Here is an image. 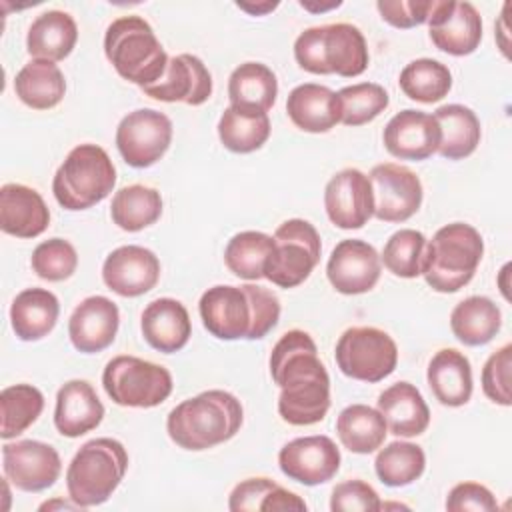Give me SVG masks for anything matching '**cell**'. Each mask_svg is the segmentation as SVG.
<instances>
[{"label": "cell", "mask_w": 512, "mask_h": 512, "mask_svg": "<svg viewBox=\"0 0 512 512\" xmlns=\"http://www.w3.org/2000/svg\"><path fill=\"white\" fill-rule=\"evenodd\" d=\"M330 222L342 230H358L374 216V194L368 176L358 168L336 172L324 188Z\"/></svg>", "instance_id": "e0dca14e"}, {"label": "cell", "mask_w": 512, "mask_h": 512, "mask_svg": "<svg viewBox=\"0 0 512 512\" xmlns=\"http://www.w3.org/2000/svg\"><path fill=\"white\" fill-rule=\"evenodd\" d=\"M496 508H498V502L494 494L478 482H460L448 492V498H446V510L450 512H466V510L488 512Z\"/></svg>", "instance_id": "c3c4849f"}, {"label": "cell", "mask_w": 512, "mask_h": 512, "mask_svg": "<svg viewBox=\"0 0 512 512\" xmlns=\"http://www.w3.org/2000/svg\"><path fill=\"white\" fill-rule=\"evenodd\" d=\"M50 224L44 198L30 186L4 184L0 188V228L16 238H36Z\"/></svg>", "instance_id": "d4e9b609"}, {"label": "cell", "mask_w": 512, "mask_h": 512, "mask_svg": "<svg viewBox=\"0 0 512 512\" xmlns=\"http://www.w3.org/2000/svg\"><path fill=\"white\" fill-rule=\"evenodd\" d=\"M434 0H378L376 8L390 26L414 28L428 20Z\"/></svg>", "instance_id": "7dc6e473"}, {"label": "cell", "mask_w": 512, "mask_h": 512, "mask_svg": "<svg viewBox=\"0 0 512 512\" xmlns=\"http://www.w3.org/2000/svg\"><path fill=\"white\" fill-rule=\"evenodd\" d=\"M336 434L342 446L354 454H372L388 434L382 414L366 404H350L336 418Z\"/></svg>", "instance_id": "e575fe53"}, {"label": "cell", "mask_w": 512, "mask_h": 512, "mask_svg": "<svg viewBox=\"0 0 512 512\" xmlns=\"http://www.w3.org/2000/svg\"><path fill=\"white\" fill-rule=\"evenodd\" d=\"M274 250L266 262L264 278L280 288L302 284L320 262V234L302 218L282 222L274 232Z\"/></svg>", "instance_id": "30bf717a"}, {"label": "cell", "mask_w": 512, "mask_h": 512, "mask_svg": "<svg viewBox=\"0 0 512 512\" xmlns=\"http://www.w3.org/2000/svg\"><path fill=\"white\" fill-rule=\"evenodd\" d=\"M110 216L126 232L144 230L162 216V196L156 188L144 184L124 186L112 198Z\"/></svg>", "instance_id": "d590c367"}, {"label": "cell", "mask_w": 512, "mask_h": 512, "mask_svg": "<svg viewBox=\"0 0 512 512\" xmlns=\"http://www.w3.org/2000/svg\"><path fill=\"white\" fill-rule=\"evenodd\" d=\"M172 142V120L158 110L140 108L128 112L116 128V148L132 168L156 164Z\"/></svg>", "instance_id": "7c38bea8"}, {"label": "cell", "mask_w": 512, "mask_h": 512, "mask_svg": "<svg viewBox=\"0 0 512 512\" xmlns=\"http://www.w3.org/2000/svg\"><path fill=\"white\" fill-rule=\"evenodd\" d=\"M76 20L62 10H48L36 16L28 28L26 50L32 58L58 62L64 60L76 46Z\"/></svg>", "instance_id": "f546056e"}, {"label": "cell", "mask_w": 512, "mask_h": 512, "mask_svg": "<svg viewBox=\"0 0 512 512\" xmlns=\"http://www.w3.org/2000/svg\"><path fill=\"white\" fill-rule=\"evenodd\" d=\"M276 96V74L262 62H244L236 66L228 78V98L232 108L268 114Z\"/></svg>", "instance_id": "4dcf8cb0"}, {"label": "cell", "mask_w": 512, "mask_h": 512, "mask_svg": "<svg viewBox=\"0 0 512 512\" xmlns=\"http://www.w3.org/2000/svg\"><path fill=\"white\" fill-rule=\"evenodd\" d=\"M118 306L106 296H88L72 312L68 320V336L72 346L82 354L106 350L118 332Z\"/></svg>", "instance_id": "7402d4cb"}, {"label": "cell", "mask_w": 512, "mask_h": 512, "mask_svg": "<svg viewBox=\"0 0 512 512\" xmlns=\"http://www.w3.org/2000/svg\"><path fill=\"white\" fill-rule=\"evenodd\" d=\"M380 272V254L372 244L358 238L338 242L326 264L328 282L346 296L370 292L380 280Z\"/></svg>", "instance_id": "ac0fdd59"}, {"label": "cell", "mask_w": 512, "mask_h": 512, "mask_svg": "<svg viewBox=\"0 0 512 512\" xmlns=\"http://www.w3.org/2000/svg\"><path fill=\"white\" fill-rule=\"evenodd\" d=\"M374 194V216L380 222H406L422 204V182L406 166L384 162L368 174Z\"/></svg>", "instance_id": "4fadbf2b"}, {"label": "cell", "mask_w": 512, "mask_h": 512, "mask_svg": "<svg viewBox=\"0 0 512 512\" xmlns=\"http://www.w3.org/2000/svg\"><path fill=\"white\" fill-rule=\"evenodd\" d=\"M54 508H68V510H82L74 500L66 502V500H52V502H44L40 506V510H54Z\"/></svg>", "instance_id": "db71d44e"}, {"label": "cell", "mask_w": 512, "mask_h": 512, "mask_svg": "<svg viewBox=\"0 0 512 512\" xmlns=\"http://www.w3.org/2000/svg\"><path fill=\"white\" fill-rule=\"evenodd\" d=\"M298 66L310 74L360 76L368 68V44L360 28L348 22L312 26L294 42Z\"/></svg>", "instance_id": "5b68a950"}, {"label": "cell", "mask_w": 512, "mask_h": 512, "mask_svg": "<svg viewBox=\"0 0 512 512\" xmlns=\"http://www.w3.org/2000/svg\"><path fill=\"white\" fill-rule=\"evenodd\" d=\"M60 314L58 298L46 288H26L12 300L10 324L24 342H36L48 336Z\"/></svg>", "instance_id": "f1b7e54d"}, {"label": "cell", "mask_w": 512, "mask_h": 512, "mask_svg": "<svg viewBox=\"0 0 512 512\" xmlns=\"http://www.w3.org/2000/svg\"><path fill=\"white\" fill-rule=\"evenodd\" d=\"M398 84L410 100L432 104L448 96L452 88V74L448 66L438 60L418 58L402 68Z\"/></svg>", "instance_id": "f35d334b"}, {"label": "cell", "mask_w": 512, "mask_h": 512, "mask_svg": "<svg viewBox=\"0 0 512 512\" xmlns=\"http://www.w3.org/2000/svg\"><path fill=\"white\" fill-rule=\"evenodd\" d=\"M270 376L280 386L278 414L284 422L310 426L324 420L330 408V376L308 332L290 330L274 344Z\"/></svg>", "instance_id": "6da1fadb"}, {"label": "cell", "mask_w": 512, "mask_h": 512, "mask_svg": "<svg viewBox=\"0 0 512 512\" xmlns=\"http://www.w3.org/2000/svg\"><path fill=\"white\" fill-rule=\"evenodd\" d=\"M508 274H510V264H504V268L500 270L498 284H500V290H502V294H504L506 300H510V294H508Z\"/></svg>", "instance_id": "11a10c76"}, {"label": "cell", "mask_w": 512, "mask_h": 512, "mask_svg": "<svg viewBox=\"0 0 512 512\" xmlns=\"http://www.w3.org/2000/svg\"><path fill=\"white\" fill-rule=\"evenodd\" d=\"M270 118L264 112H246L228 106L218 120V138L230 152L250 154L266 144Z\"/></svg>", "instance_id": "8d00e7d4"}, {"label": "cell", "mask_w": 512, "mask_h": 512, "mask_svg": "<svg viewBox=\"0 0 512 512\" xmlns=\"http://www.w3.org/2000/svg\"><path fill=\"white\" fill-rule=\"evenodd\" d=\"M104 54L124 80L140 88L158 82L170 60L152 26L136 14L120 16L106 28Z\"/></svg>", "instance_id": "8992f818"}, {"label": "cell", "mask_w": 512, "mask_h": 512, "mask_svg": "<svg viewBox=\"0 0 512 512\" xmlns=\"http://www.w3.org/2000/svg\"><path fill=\"white\" fill-rule=\"evenodd\" d=\"M484 254L480 232L466 222H452L426 240L422 276L426 284L442 294L458 292L476 274Z\"/></svg>", "instance_id": "277c9868"}, {"label": "cell", "mask_w": 512, "mask_h": 512, "mask_svg": "<svg viewBox=\"0 0 512 512\" xmlns=\"http://www.w3.org/2000/svg\"><path fill=\"white\" fill-rule=\"evenodd\" d=\"M306 508H308L306 502H304L298 494H294V492L282 488L280 484H276V486L266 494V498L262 500V506H260L262 512H284V510L304 512Z\"/></svg>", "instance_id": "f907efd6"}, {"label": "cell", "mask_w": 512, "mask_h": 512, "mask_svg": "<svg viewBox=\"0 0 512 512\" xmlns=\"http://www.w3.org/2000/svg\"><path fill=\"white\" fill-rule=\"evenodd\" d=\"M332 512H378L382 502L378 492L364 480H346L334 486L330 496Z\"/></svg>", "instance_id": "bcb514c9"}, {"label": "cell", "mask_w": 512, "mask_h": 512, "mask_svg": "<svg viewBox=\"0 0 512 512\" xmlns=\"http://www.w3.org/2000/svg\"><path fill=\"white\" fill-rule=\"evenodd\" d=\"M342 2H328V4H314V2H304V0H300V6L304 8V10H310V12H326V10H332V8H338Z\"/></svg>", "instance_id": "f5cc1de1"}, {"label": "cell", "mask_w": 512, "mask_h": 512, "mask_svg": "<svg viewBox=\"0 0 512 512\" xmlns=\"http://www.w3.org/2000/svg\"><path fill=\"white\" fill-rule=\"evenodd\" d=\"M426 380L434 398L444 406H464L472 396V366L456 348H442L432 356Z\"/></svg>", "instance_id": "83f0119b"}, {"label": "cell", "mask_w": 512, "mask_h": 512, "mask_svg": "<svg viewBox=\"0 0 512 512\" xmlns=\"http://www.w3.org/2000/svg\"><path fill=\"white\" fill-rule=\"evenodd\" d=\"M440 126L438 154L448 160L470 156L480 144V120L464 104H446L432 114Z\"/></svg>", "instance_id": "d6a6232c"}, {"label": "cell", "mask_w": 512, "mask_h": 512, "mask_svg": "<svg viewBox=\"0 0 512 512\" xmlns=\"http://www.w3.org/2000/svg\"><path fill=\"white\" fill-rule=\"evenodd\" d=\"M502 326L500 308L486 296H468L450 314L452 334L466 346L488 344Z\"/></svg>", "instance_id": "836d02e7"}, {"label": "cell", "mask_w": 512, "mask_h": 512, "mask_svg": "<svg viewBox=\"0 0 512 512\" xmlns=\"http://www.w3.org/2000/svg\"><path fill=\"white\" fill-rule=\"evenodd\" d=\"M102 386L118 406L154 408L172 394V374L138 356H116L102 372Z\"/></svg>", "instance_id": "9c48e42d"}, {"label": "cell", "mask_w": 512, "mask_h": 512, "mask_svg": "<svg viewBox=\"0 0 512 512\" xmlns=\"http://www.w3.org/2000/svg\"><path fill=\"white\" fill-rule=\"evenodd\" d=\"M340 122L346 126H362L380 116L388 104V92L374 82H358L338 92Z\"/></svg>", "instance_id": "b9f144b4"}, {"label": "cell", "mask_w": 512, "mask_h": 512, "mask_svg": "<svg viewBox=\"0 0 512 512\" xmlns=\"http://www.w3.org/2000/svg\"><path fill=\"white\" fill-rule=\"evenodd\" d=\"M14 92L30 108L50 110L62 102L66 80L54 62L32 58L16 74Z\"/></svg>", "instance_id": "1f68e13d"}, {"label": "cell", "mask_w": 512, "mask_h": 512, "mask_svg": "<svg viewBox=\"0 0 512 512\" xmlns=\"http://www.w3.org/2000/svg\"><path fill=\"white\" fill-rule=\"evenodd\" d=\"M376 410L382 414L386 428L400 438L420 436L430 424L428 404L410 382H396L380 392Z\"/></svg>", "instance_id": "484cf974"}, {"label": "cell", "mask_w": 512, "mask_h": 512, "mask_svg": "<svg viewBox=\"0 0 512 512\" xmlns=\"http://www.w3.org/2000/svg\"><path fill=\"white\" fill-rule=\"evenodd\" d=\"M340 372L360 382H380L398 364V348L392 336L374 326H352L342 332L334 350Z\"/></svg>", "instance_id": "8fae6325"}, {"label": "cell", "mask_w": 512, "mask_h": 512, "mask_svg": "<svg viewBox=\"0 0 512 512\" xmlns=\"http://www.w3.org/2000/svg\"><path fill=\"white\" fill-rule=\"evenodd\" d=\"M128 470V452L114 438H94L80 446L66 470L70 500L82 510L104 504Z\"/></svg>", "instance_id": "52a82bcc"}, {"label": "cell", "mask_w": 512, "mask_h": 512, "mask_svg": "<svg viewBox=\"0 0 512 512\" xmlns=\"http://www.w3.org/2000/svg\"><path fill=\"white\" fill-rule=\"evenodd\" d=\"M30 266L38 278L48 282H62L76 272L78 252L68 240L50 238L34 248Z\"/></svg>", "instance_id": "ee69618b"}, {"label": "cell", "mask_w": 512, "mask_h": 512, "mask_svg": "<svg viewBox=\"0 0 512 512\" xmlns=\"http://www.w3.org/2000/svg\"><path fill=\"white\" fill-rule=\"evenodd\" d=\"M236 6L252 16H264L278 8V2H236Z\"/></svg>", "instance_id": "816d5d0a"}, {"label": "cell", "mask_w": 512, "mask_h": 512, "mask_svg": "<svg viewBox=\"0 0 512 512\" xmlns=\"http://www.w3.org/2000/svg\"><path fill=\"white\" fill-rule=\"evenodd\" d=\"M276 486L270 478H248L234 486L230 492L228 508L232 512H256L262 506L266 494Z\"/></svg>", "instance_id": "681fc988"}, {"label": "cell", "mask_w": 512, "mask_h": 512, "mask_svg": "<svg viewBox=\"0 0 512 512\" xmlns=\"http://www.w3.org/2000/svg\"><path fill=\"white\" fill-rule=\"evenodd\" d=\"M204 328L218 340H260L280 318L278 296L256 284H218L198 302Z\"/></svg>", "instance_id": "7a4b0ae2"}, {"label": "cell", "mask_w": 512, "mask_h": 512, "mask_svg": "<svg viewBox=\"0 0 512 512\" xmlns=\"http://www.w3.org/2000/svg\"><path fill=\"white\" fill-rule=\"evenodd\" d=\"M244 420L240 400L226 390H206L182 400L166 418V430L184 450H208L236 436Z\"/></svg>", "instance_id": "3957f363"}, {"label": "cell", "mask_w": 512, "mask_h": 512, "mask_svg": "<svg viewBox=\"0 0 512 512\" xmlns=\"http://www.w3.org/2000/svg\"><path fill=\"white\" fill-rule=\"evenodd\" d=\"M426 22L432 44L446 54L468 56L482 42V18L470 2L434 0Z\"/></svg>", "instance_id": "9a60e30c"}, {"label": "cell", "mask_w": 512, "mask_h": 512, "mask_svg": "<svg viewBox=\"0 0 512 512\" xmlns=\"http://www.w3.org/2000/svg\"><path fill=\"white\" fill-rule=\"evenodd\" d=\"M104 418V404L88 380H68L56 394L54 426L66 438L94 430Z\"/></svg>", "instance_id": "cb8c5ba5"}, {"label": "cell", "mask_w": 512, "mask_h": 512, "mask_svg": "<svg viewBox=\"0 0 512 512\" xmlns=\"http://www.w3.org/2000/svg\"><path fill=\"white\" fill-rule=\"evenodd\" d=\"M116 184V168L108 152L96 144H78L58 166L52 192L66 210H88L102 202Z\"/></svg>", "instance_id": "ba28073f"}, {"label": "cell", "mask_w": 512, "mask_h": 512, "mask_svg": "<svg viewBox=\"0 0 512 512\" xmlns=\"http://www.w3.org/2000/svg\"><path fill=\"white\" fill-rule=\"evenodd\" d=\"M144 340L158 352L172 354L182 350L192 334V322L186 306L174 298L152 300L140 316Z\"/></svg>", "instance_id": "603a6c76"}, {"label": "cell", "mask_w": 512, "mask_h": 512, "mask_svg": "<svg viewBox=\"0 0 512 512\" xmlns=\"http://www.w3.org/2000/svg\"><path fill=\"white\" fill-rule=\"evenodd\" d=\"M160 278L158 256L136 244L112 250L102 264L104 284L124 298H136L150 292Z\"/></svg>", "instance_id": "d6986e66"}, {"label": "cell", "mask_w": 512, "mask_h": 512, "mask_svg": "<svg viewBox=\"0 0 512 512\" xmlns=\"http://www.w3.org/2000/svg\"><path fill=\"white\" fill-rule=\"evenodd\" d=\"M2 410V440L20 436L30 428L44 410V396L32 384H12L0 392Z\"/></svg>", "instance_id": "60d3db41"}, {"label": "cell", "mask_w": 512, "mask_h": 512, "mask_svg": "<svg viewBox=\"0 0 512 512\" xmlns=\"http://www.w3.org/2000/svg\"><path fill=\"white\" fill-rule=\"evenodd\" d=\"M382 142L394 158L426 160L438 152L440 126L432 114L406 108L388 120Z\"/></svg>", "instance_id": "44dd1931"}, {"label": "cell", "mask_w": 512, "mask_h": 512, "mask_svg": "<svg viewBox=\"0 0 512 512\" xmlns=\"http://www.w3.org/2000/svg\"><path fill=\"white\" fill-rule=\"evenodd\" d=\"M2 468L10 484L22 492H42L58 480L62 460L54 446L40 440H18L2 446Z\"/></svg>", "instance_id": "5bb4252c"}, {"label": "cell", "mask_w": 512, "mask_h": 512, "mask_svg": "<svg viewBox=\"0 0 512 512\" xmlns=\"http://www.w3.org/2000/svg\"><path fill=\"white\" fill-rule=\"evenodd\" d=\"M286 112L292 124L304 132H328L340 122L338 92L314 82L300 84L288 94Z\"/></svg>", "instance_id": "4316f807"}, {"label": "cell", "mask_w": 512, "mask_h": 512, "mask_svg": "<svg viewBox=\"0 0 512 512\" xmlns=\"http://www.w3.org/2000/svg\"><path fill=\"white\" fill-rule=\"evenodd\" d=\"M142 92L160 102L200 106L212 94V76L198 56L178 54L168 60L164 76L158 82L144 86Z\"/></svg>", "instance_id": "ffe728a7"}, {"label": "cell", "mask_w": 512, "mask_h": 512, "mask_svg": "<svg viewBox=\"0 0 512 512\" xmlns=\"http://www.w3.org/2000/svg\"><path fill=\"white\" fill-rule=\"evenodd\" d=\"M510 368H512V344H504L492 352L482 368V390L488 400L500 406L512 404L510 392Z\"/></svg>", "instance_id": "f6af8a7d"}, {"label": "cell", "mask_w": 512, "mask_h": 512, "mask_svg": "<svg viewBox=\"0 0 512 512\" xmlns=\"http://www.w3.org/2000/svg\"><path fill=\"white\" fill-rule=\"evenodd\" d=\"M272 250V236L256 230H244L228 240L224 250V264L238 278L260 280L264 278V268Z\"/></svg>", "instance_id": "74e56055"}, {"label": "cell", "mask_w": 512, "mask_h": 512, "mask_svg": "<svg viewBox=\"0 0 512 512\" xmlns=\"http://www.w3.org/2000/svg\"><path fill=\"white\" fill-rule=\"evenodd\" d=\"M340 450L324 434L294 438L278 452V466L284 476L304 486H318L332 480L340 468Z\"/></svg>", "instance_id": "2e32d148"}, {"label": "cell", "mask_w": 512, "mask_h": 512, "mask_svg": "<svg viewBox=\"0 0 512 512\" xmlns=\"http://www.w3.org/2000/svg\"><path fill=\"white\" fill-rule=\"evenodd\" d=\"M424 248L426 236L422 232L414 228H402L386 240L380 260L394 276L416 278L422 274Z\"/></svg>", "instance_id": "7bdbcfd3"}, {"label": "cell", "mask_w": 512, "mask_h": 512, "mask_svg": "<svg viewBox=\"0 0 512 512\" xmlns=\"http://www.w3.org/2000/svg\"><path fill=\"white\" fill-rule=\"evenodd\" d=\"M426 468V454L418 444L412 442H390L384 446L376 460L374 470L382 484L390 488L408 486L424 474Z\"/></svg>", "instance_id": "ab89813d"}]
</instances>
